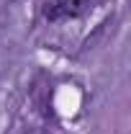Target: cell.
I'll return each instance as SVG.
<instances>
[{
  "label": "cell",
  "mask_w": 131,
  "mask_h": 134,
  "mask_svg": "<svg viewBox=\"0 0 131 134\" xmlns=\"http://www.w3.org/2000/svg\"><path fill=\"white\" fill-rule=\"evenodd\" d=\"M82 0H51L44 10V16L49 21H62V18H72L80 13Z\"/></svg>",
  "instance_id": "1"
}]
</instances>
